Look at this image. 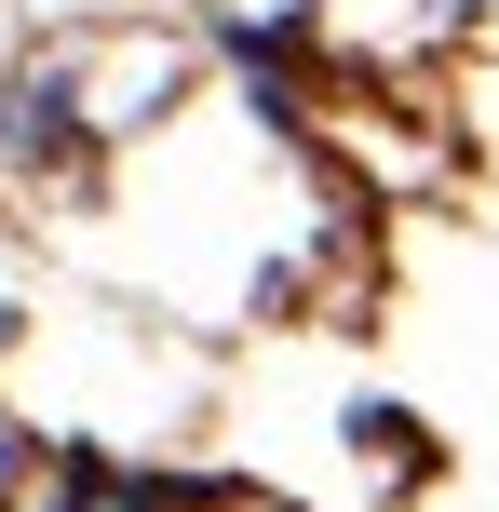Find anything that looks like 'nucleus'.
I'll return each instance as SVG.
<instances>
[{"instance_id":"obj_1","label":"nucleus","mask_w":499,"mask_h":512,"mask_svg":"<svg viewBox=\"0 0 499 512\" xmlns=\"http://www.w3.org/2000/svg\"><path fill=\"white\" fill-rule=\"evenodd\" d=\"M27 486V418H0V499Z\"/></svg>"}]
</instances>
